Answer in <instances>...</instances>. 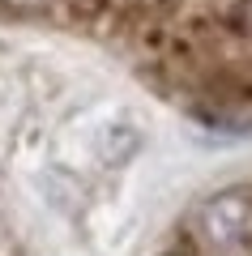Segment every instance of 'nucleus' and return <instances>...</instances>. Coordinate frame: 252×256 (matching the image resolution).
Masks as SVG:
<instances>
[{
    "mask_svg": "<svg viewBox=\"0 0 252 256\" xmlns=\"http://www.w3.org/2000/svg\"><path fill=\"white\" fill-rule=\"evenodd\" d=\"M197 222H201L205 244H214V248L239 244V239L252 230V192L226 188V192H218V196H209V201L201 205Z\"/></svg>",
    "mask_w": 252,
    "mask_h": 256,
    "instance_id": "obj_1",
    "label": "nucleus"
},
{
    "mask_svg": "<svg viewBox=\"0 0 252 256\" xmlns=\"http://www.w3.org/2000/svg\"><path fill=\"white\" fill-rule=\"evenodd\" d=\"M0 4H9L18 13H43V9H52L56 0H0Z\"/></svg>",
    "mask_w": 252,
    "mask_h": 256,
    "instance_id": "obj_2",
    "label": "nucleus"
},
{
    "mask_svg": "<svg viewBox=\"0 0 252 256\" xmlns=\"http://www.w3.org/2000/svg\"><path fill=\"white\" fill-rule=\"evenodd\" d=\"M235 22H239V30H243V34H252V0H243V4H239Z\"/></svg>",
    "mask_w": 252,
    "mask_h": 256,
    "instance_id": "obj_3",
    "label": "nucleus"
}]
</instances>
